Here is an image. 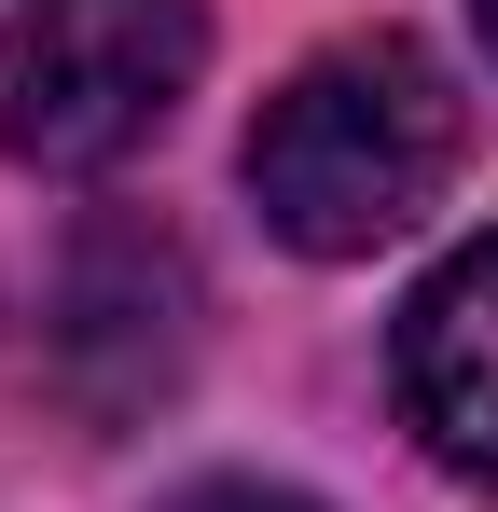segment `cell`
<instances>
[{"label": "cell", "mask_w": 498, "mask_h": 512, "mask_svg": "<svg viewBox=\"0 0 498 512\" xmlns=\"http://www.w3.org/2000/svg\"><path fill=\"white\" fill-rule=\"evenodd\" d=\"M457 153H471V111L443 84V56L402 42V28H360V42H319L249 111L236 167H249L263 236H291L305 263H360L443 208Z\"/></svg>", "instance_id": "cell-1"}, {"label": "cell", "mask_w": 498, "mask_h": 512, "mask_svg": "<svg viewBox=\"0 0 498 512\" xmlns=\"http://www.w3.org/2000/svg\"><path fill=\"white\" fill-rule=\"evenodd\" d=\"M208 70L194 0H14L0 14V153L42 180L125 167Z\"/></svg>", "instance_id": "cell-2"}, {"label": "cell", "mask_w": 498, "mask_h": 512, "mask_svg": "<svg viewBox=\"0 0 498 512\" xmlns=\"http://www.w3.org/2000/svg\"><path fill=\"white\" fill-rule=\"evenodd\" d=\"M402 416L429 429V457L457 485L498 499V236H471L402 305Z\"/></svg>", "instance_id": "cell-3"}, {"label": "cell", "mask_w": 498, "mask_h": 512, "mask_svg": "<svg viewBox=\"0 0 498 512\" xmlns=\"http://www.w3.org/2000/svg\"><path fill=\"white\" fill-rule=\"evenodd\" d=\"M166 512H319V499H291V485H194V499H166Z\"/></svg>", "instance_id": "cell-4"}, {"label": "cell", "mask_w": 498, "mask_h": 512, "mask_svg": "<svg viewBox=\"0 0 498 512\" xmlns=\"http://www.w3.org/2000/svg\"><path fill=\"white\" fill-rule=\"evenodd\" d=\"M485 42H498V0H485Z\"/></svg>", "instance_id": "cell-5"}]
</instances>
